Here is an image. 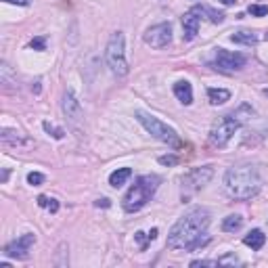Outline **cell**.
I'll return each mask as SVG.
<instances>
[{
	"instance_id": "603a6c76",
	"label": "cell",
	"mask_w": 268,
	"mask_h": 268,
	"mask_svg": "<svg viewBox=\"0 0 268 268\" xmlns=\"http://www.w3.org/2000/svg\"><path fill=\"white\" fill-rule=\"evenodd\" d=\"M44 130L49 132V134H53L54 138H63V134H65V132L61 130V128H54V126H53L51 122H44Z\"/></svg>"
},
{
	"instance_id": "cb8c5ba5",
	"label": "cell",
	"mask_w": 268,
	"mask_h": 268,
	"mask_svg": "<svg viewBox=\"0 0 268 268\" xmlns=\"http://www.w3.org/2000/svg\"><path fill=\"white\" fill-rule=\"evenodd\" d=\"M134 239L138 241V245H140V249H147V243H151V237H149V235H145V233H136L134 235Z\"/></svg>"
},
{
	"instance_id": "83f0119b",
	"label": "cell",
	"mask_w": 268,
	"mask_h": 268,
	"mask_svg": "<svg viewBox=\"0 0 268 268\" xmlns=\"http://www.w3.org/2000/svg\"><path fill=\"white\" fill-rule=\"evenodd\" d=\"M160 163H163V165H174V163H176V157H174V155H163V157H160Z\"/></svg>"
},
{
	"instance_id": "ffe728a7",
	"label": "cell",
	"mask_w": 268,
	"mask_h": 268,
	"mask_svg": "<svg viewBox=\"0 0 268 268\" xmlns=\"http://www.w3.org/2000/svg\"><path fill=\"white\" fill-rule=\"evenodd\" d=\"M193 11L199 15H208V19L212 21V23H222L224 21V15L222 13H216V11H212V9H208V6H193Z\"/></svg>"
},
{
	"instance_id": "5b68a950",
	"label": "cell",
	"mask_w": 268,
	"mask_h": 268,
	"mask_svg": "<svg viewBox=\"0 0 268 268\" xmlns=\"http://www.w3.org/2000/svg\"><path fill=\"white\" fill-rule=\"evenodd\" d=\"M105 59H107V65L111 69V74H115V76L128 74V61H126V53H124V34L122 31H113L111 38H109Z\"/></svg>"
},
{
	"instance_id": "277c9868",
	"label": "cell",
	"mask_w": 268,
	"mask_h": 268,
	"mask_svg": "<svg viewBox=\"0 0 268 268\" xmlns=\"http://www.w3.org/2000/svg\"><path fill=\"white\" fill-rule=\"evenodd\" d=\"M136 115V120L145 126V130L151 134V136H155L157 140H161V143H165V145H170V147H183V143H180V138H178V134H176V130L174 128H170L168 124H163V122H160L155 115H149V113H145V111H136L134 113Z\"/></svg>"
},
{
	"instance_id": "ba28073f",
	"label": "cell",
	"mask_w": 268,
	"mask_h": 268,
	"mask_svg": "<svg viewBox=\"0 0 268 268\" xmlns=\"http://www.w3.org/2000/svg\"><path fill=\"white\" fill-rule=\"evenodd\" d=\"M245 57L241 53H231V51H224V49H216V65L224 72H237L245 65Z\"/></svg>"
},
{
	"instance_id": "4fadbf2b",
	"label": "cell",
	"mask_w": 268,
	"mask_h": 268,
	"mask_svg": "<svg viewBox=\"0 0 268 268\" xmlns=\"http://www.w3.org/2000/svg\"><path fill=\"white\" fill-rule=\"evenodd\" d=\"M174 94H176V99L183 105H191L193 103V88H191V84H188L187 80H180V82L174 84Z\"/></svg>"
},
{
	"instance_id": "8fae6325",
	"label": "cell",
	"mask_w": 268,
	"mask_h": 268,
	"mask_svg": "<svg viewBox=\"0 0 268 268\" xmlns=\"http://www.w3.org/2000/svg\"><path fill=\"white\" fill-rule=\"evenodd\" d=\"M199 15H197L193 9L188 11L185 17H183V29H185V40H193L199 31Z\"/></svg>"
},
{
	"instance_id": "6da1fadb",
	"label": "cell",
	"mask_w": 268,
	"mask_h": 268,
	"mask_svg": "<svg viewBox=\"0 0 268 268\" xmlns=\"http://www.w3.org/2000/svg\"><path fill=\"white\" fill-rule=\"evenodd\" d=\"M210 226V212L203 208H195L178 220L172 226L168 235V247L170 249H185L195 251L199 247H206L210 243V237L206 235Z\"/></svg>"
},
{
	"instance_id": "ac0fdd59",
	"label": "cell",
	"mask_w": 268,
	"mask_h": 268,
	"mask_svg": "<svg viewBox=\"0 0 268 268\" xmlns=\"http://www.w3.org/2000/svg\"><path fill=\"white\" fill-rule=\"evenodd\" d=\"M208 97H210V103L212 105H224L228 99H231V92L224 90V88H210L208 90Z\"/></svg>"
},
{
	"instance_id": "5bb4252c",
	"label": "cell",
	"mask_w": 268,
	"mask_h": 268,
	"mask_svg": "<svg viewBox=\"0 0 268 268\" xmlns=\"http://www.w3.org/2000/svg\"><path fill=\"white\" fill-rule=\"evenodd\" d=\"M243 243H245L247 247H251V249H262L264 247V243H266V235L260 231V228H254V231H249L245 237H243Z\"/></svg>"
},
{
	"instance_id": "4316f807",
	"label": "cell",
	"mask_w": 268,
	"mask_h": 268,
	"mask_svg": "<svg viewBox=\"0 0 268 268\" xmlns=\"http://www.w3.org/2000/svg\"><path fill=\"white\" fill-rule=\"evenodd\" d=\"M220 264H239V260L235 258V256H224V258L218 260V266H220Z\"/></svg>"
},
{
	"instance_id": "484cf974",
	"label": "cell",
	"mask_w": 268,
	"mask_h": 268,
	"mask_svg": "<svg viewBox=\"0 0 268 268\" xmlns=\"http://www.w3.org/2000/svg\"><path fill=\"white\" fill-rule=\"evenodd\" d=\"M29 46H31V49H36V51H44L46 42H44V38H34V40L29 42Z\"/></svg>"
},
{
	"instance_id": "d4e9b609",
	"label": "cell",
	"mask_w": 268,
	"mask_h": 268,
	"mask_svg": "<svg viewBox=\"0 0 268 268\" xmlns=\"http://www.w3.org/2000/svg\"><path fill=\"white\" fill-rule=\"evenodd\" d=\"M193 268L197 266H218V260H195V262H191Z\"/></svg>"
},
{
	"instance_id": "1f68e13d",
	"label": "cell",
	"mask_w": 268,
	"mask_h": 268,
	"mask_svg": "<svg viewBox=\"0 0 268 268\" xmlns=\"http://www.w3.org/2000/svg\"><path fill=\"white\" fill-rule=\"evenodd\" d=\"M94 206H97V208H101V206H103V208H109L111 203H109V199H99L97 203H94Z\"/></svg>"
},
{
	"instance_id": "f546056e",
	"label": "cell",
	"mask_w": 268,
	"mask_h": 268,
	"mask_svg": "<svg viewBox=\"0 0 268 268\" xmlns=\"http://www.w3.org/2000/svg\"><path fill=\"white\" fill-rule=\"evenodd\" d=\"M38 206H40V208H46V206H49V197H46V195H40V197H38Z\"/></svg>"
},
{
	"instance_id": "44dd1931",
	"label": "cell",
	"mask_w": 268,
	"mask_h": 268,
	"mask_svg": "<svg viewBox=\"0 0 268 268\" xmlns=\"http://www.w3.org/2000/svg\"><path fill=\"white\" fill-rule=\"evenodd\" d=\"M247 13L251 15V17H264V15H268V6H264V4H249Z\"/></svg>"
},
{
	"instance_id": "f1b7e54d",
	"label": "cell",
	"mask_w": 268,
	"mask_h": 268,
	"mask_svg": "<svg viewBox=\"0 0 268 268\" xmlns=\"http://www.w3.org/2000/svg\"><path fill=\"white\" fill-rule=\"evenodd\" d=\"M46 210L53 212V214H54V212L59 210V201H57V199H49V206H46Z\"/></svg>"
},
{
	"instance_id": "30bf717a",
	"label": "cell",
	"mask_w": 268,
	"mask_h": 268,
	"mask_svg": "<svg viewBox=\"0 0 268 268\" xmlns=\"http://www.w3.org/2000/svg\"><path fill=\"white\" fill-rule=\"evenodd\" d=\"M61 107H63V113H65L69 120L78 122V120L82 117V105H80V101L74 97L72 90H67L65 94H63V103H61Z\"/></svg>"
},
{
	"instance_id": "e0dca14e",
	"label": "cell",
	"mask_w": 268,
	"mask_h": 268,
	"mask_svg": "<svg viewBox=\"0 0 268 268\" xmlns=\"http://www.w3.org/2000/svg\"><path fill=\"white\" fill-rule=\"evenodd\" d=\"M241 226H243V218L239 214H231L222 220V231L224 233H237Z\"/></svg>"
},
{
	"instance_id": "8992f818",
	"label": "cell",
	"mask_w": 268,
	"mask_h": 268,
	"mask_svg": "<svg viewBox=\"0 0 268 268\" xmlns=\"http://www.w3.org/2000/svg\"><path fill=\"white\" fill-rule=\"evenodd\" d=\"M239 128V120H235L233 115H222L220 120L214 122V126H212V132H210V140L214 147H226L228 140L233 138V134L237 132Z\"/></svg>"
},
{
	"instance_id": "d6a6232c",
	"label": "cell",
	"mask_w": 268,
	"mask_h": 268,
	"mask_svg": "<svg viewBox=\"0 0 268 268\" xmlns=\"http://www.w3.org/2000/svg\"><path fill=\"white\" fill-rule=\"evenodd\" d=\"M218 2H222V4H226V6H231V4L237 2V0H218Z\"/></svg>"
},
{
	"instance_id": "d6986e66",
	"label": "cell",
	"mask_w": 268,
	"mask_h": 268,
	"mask_svg": "<svg viewBox=\"0 0 268 268\" xmlns=\"http://www.w3.org/2000/svg\"><path fill=\"white\" fill-rule=\"evenodd\" d=\"M231 40L233 42H237V44H245V46H254L256 42H258V38H256V34H251V31H237V34H233L231 36Z\"/></svg>"
},
{
	"instance_id": "7c38bea8",
	"label": "cell",
	"mask_w": 268,
	"mask_h": 268,
	"mask_svg": "<svg viewBox=\"0 0 268 268\" xmlns=\"http://www.w3.org/2000/svg\"><path fill=\"white\" fill-rule=\"evenodd\" d=\"M212 174H214V170H212L210 165H206V168H201V170H193L187 180H188V183H193L195 188H199V187H206L210 183Z\"/></svg>"
},
{
	"instance_id": "9a60e30c",
	"label": "cell",
	"mask_w": 268,
	"mask_h": 268,
	"mask_svg": "<svg viewBox=\"0 0 268 268\" xmlns=\"http://www.w3.org/2000/svg\"><path fill=\"white\" fill-rule=\"evenodd\" d=\"M0 140H2L4 145H11V147H17V145H29V140L23 138L17 130H9V128H2V132H0Z\"/></svg>"
},
{
	"instance_id": "4dcf8cb0",
	"label": "cell",
	"mask_w": 268,
	"mask_h": 268,
	"mask_svg": "<svg viewBox=\"0 0 268 268\" xmlns=\"http://www.w3.org/2000/svg\"><path fill=\"white\" fill-rule=\"evenodd\" d=\"M4 2H11V4H19V6H27L29 0H4Z\"/></svg>"
},
{
	"instance_id": "2e32d148",
	"label": "cell",
	"mask_w": 268,
	"mask_h": 268,
	"mask_svg": "<svg viewBox=\"0 0 268 268\" xmlns=\"http://www.w3.org/2000/svg\"><path fill=\"white\" fill-rule=\"evenodd\" d=\"M132 176V170L130 168H117L115 172H111V176H109V185L113 188H120L122 185H126V180Z\"/></svg>"
},
{
	"instance_id": "836d02e7",
	"label": "cell",
	"mask_w": 268,
	"mask_h": 268,
	"mask_svg": "<svg viewBox=\"0 0 268 268\" xmlns=\"http://www.w3.org/2000/svg\"><path fill=\"white\" fill-rule=\"evenodd\" d=\"M6 178H9V170H4V172H2V183H6Z\"/></svg>"
},
{
	"instance_id": "7402d4cb",
	"label": "cell",
	"mask_w": 268,
	"mask_h": 268,
	"mask_svg": "<svg viewBox=\"0 0 268 268\" xmlns=\"http://www.w3.org/2000/svg\"><path fill=\"white\" fill-rule=\"evenodd\" d=\"M27 183L31 187H40L44 183V176L40 174V172H29V174H27Z\"/></svg>"
},
{
	"instance_id": "52a82bcc",
	"label": "cell",
	"mask_w": 268,
	"mask_h": 268,
	"mask_svg": "<svg viewBox=\"0 0 268 268\" xmlns=\"http://www.w3.org/2000/svg\"><path fill=\"white\" fill-rule=\"evenodd\" d=\"M172 42V26L170 23H157L145 31V44L151 49H163Z\"/></svg>"
},
{
	"instance_id": "3957f363",
	"label": "cell",
	"mask_w": 268,
	"mask_h": 268,
	"mask_svg": "<svg viewBox=\"0 0 268 268\" xmlns=\"http://www.w3.org/2000/svg\"><path fill=\"white\" fill-rule=\"evenodd\" d=\"M157 187H160V176H155V174H147V176L136 178V183L128 188V193H126L124 199H122L124 210L130 212V214L143 210L147 203L151 201V197L155 195Z\"/></svg>"
},
{
	"instance_id": "7a4b0ae2",
	"label": "cell",
	"mask_w": 268,
	"mask_h": 268,
	"mask_svg": "<svg viewBox=\"0 0 268 268\" xmlns=\"http://www.w3.org/2000/svg\"><path fill=\"white\" fill-rule=\"evenodd\" d=\"M260 174L254 165H239V168H228L224 174V188L233 199H251L260 191Z\"/></svg>"
},
{
	"instance_id": "9c48e42d",
	"label": "cell",
	"mask_w": 268,
	"mask_h": 268,
	"mask_svg": "<svg viewBox=\"0 0 268 268\" xmlns=\"http://www.w3.org/2000/svg\"><path fill=\"white\" fill-rule=\"evenodd\" d=\"M36 243V235H31V233H26L23 237H19L17 241H13L9 243V245L4 247V254L9 256V258H19V260H26L27 258V251L29 247Z\"/></svg>"
}]
</instances>
